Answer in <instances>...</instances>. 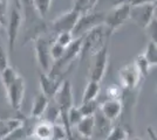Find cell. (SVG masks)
Here are the masks:
<instances>
[{"mask_svg":"<svg viewBox=\"0 0 157 140\" xmlns=\"http://www.w3.org/2000/svg\"><path fill=\"white\" fill-rule=\"evenodd\" d=\"M55 104L59 107L60 112V124L65 127L68 140L73 139L72 127L69 125L68 121V112L73 106V93H72V84L69 81H63L61 87L59 88L58 92L55 93V96L53 97Z\"/></svg>","mask_w":157,"mask_h":140,"instance_id":"obj_1","label":"cell"},{"mask_svg":"<svg viewBox=\"0 0 157 140\" xmlns=\"http://www.w3.org/2000/svg\"><path fill=\"white\" fill-rule=\"evenodd\" d=\"M110 35L111 34L107 31V28L103 25L95 27L87 34H85L82 38V43L80 49V59L82 60L87 54L95 55L105 43L109 42Z\"/></svg>","mask_w":157,"mask_h":140,"instance_id":"obj_2","label":"cell"},{"mask_svg":"<svg viewBox=\"0 0 157 140\" xmlns=\"http://www.w3.org/2000/svg\"><path fill=\"white\" fill-rule=\"evenodd\" d=\"M82 38L83 36L78 38V39H74V41H73L72 43L65 49L63 56L59 61H56V62L53 63L52 69H51V71L48 74L51 77L60 78L61 75L65 73V69H67L73 61L75 60L78 56H80V49H81Z\"/></svg>","mask_w":157,"mask_h":140,"instance_id":"obj_3","label":"cell"},{"mask_svg":"<svg viewBox=\"0 0 157 140\" xmlns=\"http://www.w3.org/2000/svg\"><path fill=\"white\" fill-rule=\"evenodd\" d=\"M51 38L40 34L34 40V49L36 60L44 74H49L53 66V61L51 57V47H52Z\"/></svg>","mask_w":157,"mask_h":140,"instance_id":"obj_4","label":"cell"},{"mask_svg":"<svg viewBox=\"0 0 157 140\" xmlns=\"http://www.w3.org/2000/svg\"><path fill=\"white\" fill-rule=\"evenodd\" d=\"M105 12H89V13L81 14L78 16V22L72 31V35L74 39L83 36L89 31L98 26L103 25L105 22Z\"/></svg>","mask_w":157,"mask_h":140,"instance_id":"obj_5","label":"cell"},{"mask_svg":"<svg viewBox=\"0 0 157 140\" xmlns=\"http://www.w3.org/2000/svg\"><path fill=\"white\" fill-rule=\"evenodd\" d=\"M129 14H130V5L127 1L121 2L105 14L103 26L111 34L129 19Z\"/></svg>","mask_w":157,"mask_h":140,"instance_id":"obj_6","label":"cell"},{"mask_svg":"<svg viewBox=\"0 0 157 140\" xmlns=\"http://www.w3.org/2000/svg\"><path fill=\"white\" fill-rule=\"evenodd\" d=\"M5 88L7 95V99L11 107L13 110L19 111L24 102V96H25V81L21 76H18L13 82L7 84Z\"/></svg>","mask_w":157,"mask_h":140,"instance_id":"obj_7","label":"cell"},{"mask_svg":"<svg viewBox=\"0 0 157 140\" xmlns=\"http://www.w3.org/2000/svg\"><path fill=\"white\" fill-rule=\"evenodd\" d=\"M156 18V4H147L130 7L129 19H132L142 28H147L151 21Z\"/></svg>","mask_w":157,"mask_h":140,"instance_id":"obj_8","label":"cell"},{"mask_svg":"<svg viewBox=\"0 0 157 140\" xmlns=\"http://www.w3.org/2000/svg\"><path fill=\"white\" fill-rule=\"evenodd\" d=\"M108 47H109V42L105 43V46L95 54V60L93 62L90 74H89V81L100 83L103 78L105 69H107V63H108Z\"/></svg>","mask_w":157,"mask_h":140,"instance_id":"obj_9","label":"cell"},{"mask_svg":"<svg viewBox=\"0 0 157 140\" xmlns=\"http://www.w3.org/2000/svg\"><path fill=\"white\" fill-rule=\"evenodd\" d=\"M78 16L80 14L74 9L67 13H63L51 22V29L56 35L60 33H72V31L78 22Z\"/></svg>","mask_w":157,"mask_h":140,"instance_id":"obj_10","label":"cell"},{"mask_svg":"<svg viewBox=\"0 0 157 140\" xmlns=\"http://www.w3.org/2000/svg\"><path fill=\"white\" fill-rule=\"evenodd\" d=\"M22 22V16L19 8L15 6L12 7L10 16H8V22H7V36H8V52L12 53L14 49V45L19 34L20 27Z\"/></svg>","mask_w":157,"mask_h":140,"instance_id":"obj_11","label":"cell"},{"mask_svg":"<svg viewBox=\"0 0 157 140\" xmlns=\"http://www.w3.org/2000/svg\"><path fill=\"white\" fill-rule=\"evenodd\" d=\"M141 78H142V76L134 62L121 68V70H120V80L122 83V88L135 89L138 85Z\"/></svg>","mask_w":157,"mask_h":140,"instance_id":"obj_12","label":"cell"},{"mask_svg":"<svg viewBox=\"0 0 157 140\" xmlns=\"http://www.w3.org/2000/svg\"><path fill=\"white\" fill-rule=\"evenodd\" d=\"M61 84H62V82H61L60 78L51 77L48 74H40V89H41V92L44 93L46 97H48L49 99L55 96V93L58 92Z\"/></svg>","mask_w":157,"mask_h":140,"instance_id":"obj_13","label":"cell"},{"mask_svg":"<svg viewBox=\"0 0 157 140\" xmlns=\"http://www.w3.org/2000/svg\"><path fill=\"white\" fill-rule=\"evenodd\" d=\"M98 110L107 119L113 121V120L117 119V117L122 112V103L120 99H109L108 98L100 105Z\"/></svg>","mask_w":157,"mask_h":140,"instance_id":"obj_14","label":"cell"},{"mask_svg":"<svg viewBox=\"0 0 157 140\" xmlns=\"http://www.w3.org/2000/svg\"><path fill=\"white\" fill-rule=\"evenodd\" d=\"M53 125L52 123L47 120L41 119L32 127L29 135L34 140H52L53 135Z\"/></svg>","mask_w":157,"mask_h":140,"instance_id":"obj_15","label":"cell"},{"mask_svg":"<svg viewBox=\"0 0 157 140\" xmlns=\"http://www.w3.org/2000/svg\"><path fill=\"white\" fill-rule=\"evenodd\" d=\"M111 128V121L105 118L103 114L100 112V110L96 111L94 114V131H93V137H96L100 139H103L107 137Z\"/></svg>","mask_w":157,"mask_h":140,"instance_id":"obj_16","label":"cell"},{"mask_svg":"<svg viewBox=\"0 0 157 140\" xmlns=\"http://www.w3.org/2000/svg\"><path fill=\"white\" fill-rule=\"evenodd\" d=\"M49 98L46 97L42 92H39L33 100L32 110H31V118L33 119H41L49 104Z\"/></svg>","mask_w":157,"mask_h":140,"instance_id":"obj_17","label":"cell"},{"mask_svg":"<svg viewBox=\"0 0 157 140\" xmlns=\"http://www.w3.org/2000/svg\"><path fill=\"white\" fill-rule=\"evenodd\" d=\"M24 125V120L20 118H7L0 119V140L5 139L7 135Z\"/></svg>","mask_w":157,"mask_h":140,"instance_id":"obj_18","label":"cell"},{"mask_svg":"<svg viewBox=\"0 0 157 140\" xmlns=\"http://www.w3.org/2000/svg\"><path fill=\"white\" fill-rule=\"evenodd\" d=\"M78 133L85 139H92L94 131V116H87L75 125Z\"/></svg>","mask_w":157,"mask_h":140,"instance_id":"obj_19","label":"cell"},{"mask_svg":"<svg viewBox=\"0 0 157 140\" xmlns=\"http://www.w3.org/2000/svg\"><path fill=\"white\" fill-rule=\"evenodd\" d=\"M98 93H100V83L98 82H94V81H89L87 83V85H86L85 91H83L82 103L95 100Z\"/></svg>","mask_w":157,"mask_h":140,"instance_id":"obj_20","label":"cell"},{"mask_svg":"<svg viewBox=\"0 0 157 140\" xmlns=\"http://www.w3.org/2000/svg\"><path fill=\"white\" fill-rule=\"evenodd\" d=\"M98 0H75L74 4V11H76L80 15L93 12V8L95 7Z\"/></svg>","mask_w":157,"mask_h":140,"instance_id":"obj_21","label":"cell"},{"mask_svg":"<svg viewBox=\"0 0 157 140\" xmlns=\"http://www.w3.org/2000/svg\"><path fill=\"white\" fill-rule=\"evenodd\" d=\"M128 135L129 133L125 128H123L122 126H114L110 128L105 140H127Z\"/></svg>","mask_w":157,"mask_h":140,"instance_id":"obj_22","label":"cell"},{"mask_svg":"<svg viewBox=\"0 0 157 140\" xmlns=\"http://www.w3.org/2000/svg\"><path fill=\"white\" fill-rule=\"evenodd\" d=\"M145 60L148 61V63L151 66H156L157 64V47L155 42H149L148 46H147V49L143 53Z\"/></svg>","mask_w":157,"mask_h":140,"instance_id":"obj_23","label":"cell"},{"mask_svg":"<svg viewBox=\"0 0 157 140\" xmlns=\"http://www.w3.org/2000/svg\"><path fill=\"white\" fill-rule=\"evenodd\" d=\"M80 112L83 117L87 116H94L96 113V111L98 110V104L96 99L90 100V102H87V103H81V106L78 107Z\"/></svg>","mask_w":157,"mask_h":140,"instance_id":"obj_24","label":"cell"},{"mask_svg":"<svg viewBox=\"0 0 157 140\" xmlns=\"http://www.w3.org/2000/svg\"><path fill=\"white\" fill-rule=\"evenodd\" d=\"M33 4H34V8H35L38 15L40 18H45L51 8L52 0H34Z\"/></svg>","mask_w":157,"mask_h":140,"instance_id":"obj_25","label":"cell"},{"mask_svg":"<svg viewBox=\"0 0 157 140\" xmlns=\"http://www.w3.org/2000/svg\"><path fill=\"white\" fill-rule=\"evenodd\" d=\"M134 63L136 64V67H137L138 71H140V74H141L142 77H147V76L149 75V68H150V64L148 63V61L145 60L143 53L138 55L137 57H136V60L134 61Z\"/></svg>","mask_w":157,"mask_h":140,"instance_id":"obj_26","label":"cell"},{"mask_svg":"<svg viewBox=\"0 0 157 140\" xmlns=\"http://www.w3.org/2000/svg\"><path fill=\"white\" fill-rule=\"evenodd\" d=\"M18 76H19V74L17 73L11 66H8L2 73L0 74V78H1V82H2V85L6 87L7 84H10L11 82H13Z\"/></svg>","mask_w":157,"mask_h":140,"instance_id":"obj_27","label":"cell"},{"mask_svg":"<svg viewBox=\"0 0 157 140\" xmlns=\"http://www.w3.org/2000/svg\"><path fill=\"white\" fill-rule=\"evenodd\" d=\"M8 53H7L4 41L0 36V74L2 73L7 67H8Z\"/></svg>","mask_w":157,"mask_h":140,"instance_id":"obj_28","label":"cell"},{"mask_svg":"<svg viewBox=\"0 0 157 140\" xmlns=\"http://www.w3.org/2000/svg\"><path fill=\"white\" fill-rule=\"evenodd\" d=\"M107 95L109 99H120L123 95V88L118 84H110L107 88Z\"/></svg>","mask_w":157,"mask_h":140,"instance_id":"obj_29","label":"cell"},{"mask_svg":"<svg viewBox=\"0 0 157 140\" xmlns=\"http://www.w3.org/2000/svg\"><path fill=\"white\" fill-rule=\"evenodd\" d=\"M83 118V116L81 114L80 110H78V106H72L69 112H68V121H69V125L71 127L75 126L80 120Z\"/></svg>","mask_w":157,"mask_h":140,"instance_id":"obj_30","label":"cell"},{"mask_svg":"<svg viewBox=\"0 0 157 140\" xmlns=\"http://www.w3.org/2000/svg\"><path fill=\"white\" fill-rule=\"evenodd\" d=\"M65 49L63 47H61L60 45H58L55 41L52 43V47H51V57H52V61L53 63L54 62H56V61H59L62 56H63V54H65Z\"/></svg>","mask_w":157,"mask_h":140,"instance_id":"obj_31","label":"cell"},{"mask_svg":"<svg viewBox=\"0 0 157 140\" xmlns=\"http://www.w3.org/2000/svg\"><path fill=\"white\" fill-rule=\"evenodd\" d=\"M68 139L67 132H66L65 127L61 124H54L53 125V135L52 140H66Z\"/></svg>","mask_w":157,"mask_h":140,"instance_id":"obj_32","label":"cell"},{"mask_svg":"<svg viewBox=\"0 0 157 140\" xmlns=\"http://www.w3.org/2000/svg\"><path fill=\"white\" fill-rule=\"evenodd\" d=\"M74 41L72 33H60L55 38V42L63 48H67Z\"/></svg>","mask_w":157,"mask_h":140,"instance_id":"obj_33","label":"cell"},{"mask_svg":"<svg viewBox=\"0 0 157 140\" xmlns=\"http://www.w3.org/2000/svg\"><path fill=\"white\" fill-rule=\"evenodd\" d=\"M147 29L149 31V35H150L151 38V42H155L156 43L157 41V38H156V32H157V19L156 18H154V20L151 21L150 23H149V26L147 27Z\"/></svg>","mask_w":157,"mask_h":140,"instance_id":"obj_34","label":"cell"},{"mask_svg":"<svg viewBox=\"0 0 157 140\" xmlns=\"http://www.w3.org/2000/svg\"><path fill=\"white\" fill-rule=\"evenodd\" d=\"M127 2L130 5V7H134L147 4H156V0H127Z\"/></svg>","mask_w":157,"mask_h":140,"instance_id":"obj_35","label":"cell"},{"mask_svg":"<svg viewBox=\"0 0 157 140\" xmlns=\"http://www.w3.org/2000/svg\"><path fill=\"white\" fill-rule=\"evenodd\" d=\"M148 134H149V138L151 140H156V132L152 130V127H149L148 128Z\"/></svg>","mask_w":157,"mask_h":140,"instance_id":"obj_36","label":"cell"},{"mask_svg":"<svg viewBox=\"0 0 157 140\" xmlns=\"http://www.w3.org/2000/svg\"><path fill=\"white\" fill-rule=\"evenodd\" d=\"M127 140H142V139L138 138V137H132V138H128Z\"/></svg>","mask_w":157,"mask_h":140,"instance_id":"obj_37","label":"cell"},{"mask_svg":"<svg viewBox=\"0 0 157 140\" xmlns=\"http://www.w3.org/2000/svg\"><path fill=\"white\" fill-rule=\"evenodd\" d=\"M0 25H1V21H0Z\"/></svg>","mask_w":157,"mask_h":140,"instance_id":"obj_38","label":"cell"}]
</instances>
